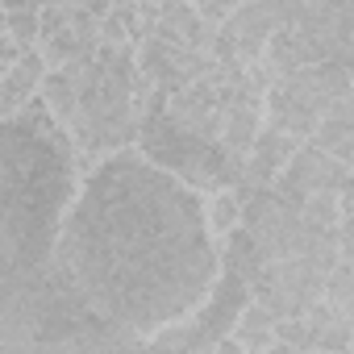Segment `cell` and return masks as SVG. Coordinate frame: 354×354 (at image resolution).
Returning <instances> with one entry per match:
<instances>
[{
    "label": "cell",
    "mask_w": 354,
    "mask_h": 354,
    "mask_svg": "<svg viewBox=\"0 0 354 354\" xmlns=\"http://www.w3.org/2000/svg\"><path fill=\"white\" fill-rule=\"evenodd\" d=\"M279 30H283V0H250V5L234 9V17L225 21L221 34L230 38L238 63L250 67V63L267 59V46Z\"/></svg>",
    "instance_id": "cell-6"
},
{
    "label": "cell",
    "mask_w": 354,
    "mask_h": 354,
    "mask_svg": "<svg viewBox=\"0 0 354 354\" xmlns=\"http://www.w3.org/2000/svg\"><path fill=\"white\" fill-rule=\"evenodd\" d=\"M275 196H283L288 205H304L308 196H354V171L337 158H329L325 150H317L313 142H304L296 150V158L288 162V171L279 175Z\"/></svg>",
    "instance_id": "cell-4"
},
{
    "label": "cell",
    "mask_w": 354,
    "mask_h": 354,
    "mask_svg": "<svg viewBox=\"0 0 354 354\" xmlns=\"http://www.w3.org/2000/svg\"><path fill=\"white\" fill-rule=\"evenodd\" d=\"M234 346H242L246 354H267L275 342H279V321L259 304V300H250L246 308H242V317L234 321Z\"/></svg>",
    "instance_id": "cell-11"
},
{
    "label": "cell",
    "mask_w": 354,
    "mask_h": 354,
    "mask_svg": "<svg viewBox=\"0 0 354 354\" xmlns=\"http://www.w3.org/2000/svg\"><path fill=\"white\" fill-rule=\"evenodd\" d=\"M100 21L104 17L92 9V0H88V5H46L42 9L38 50L46 55L50 71L96 55L100 50Z\"/></svg>",
    "instance_id": "cell-3"
},
{
    "label": "cell",
    "mask_w": 354,
    "mask_h": 354,
    "mask_svg": "<svg viewBox=\"0 0 354 354\" xmlns=\"http://www.w3.org/2000/svg\"><path fill=\"white\" fill-rule=\"evenodd\" d=\"M325 300L333 304V313L342 321L354 325V263H337L325 279Z\"/></svg>",
    "instance_id": "cell-13"
},
{
    "label": "cell",
    "mask_w": 354,
    "mask_h": 354,
    "mask_svg": "<svg viewBox=\"0 0 354 354\" xmlns=\"http://www.w3.org/2000/svg\"><path fill=\"white\" fill-rule=\"evenodd\" d=\"M333 238H337V254H342V263H354V217H342L337 230H333Z\"/></svg>",
    "instance_id": "cell-16"
},
{
    "label": "cell",
    "mask_w": 354,
    "mask_h": 354,
    "mask_svg": "<svg viewBox=\"0 0 354 354\" xmlns=\"http://www.w3.org/2000/svg\"><path fill=\"white\" fill-rule=\"evenodd\" d=\"M138 71L146 75V84H150L154 92H162V96L171 100L175 92H184V88H192L196 80H205V75L213 71V59L201 55V50H188V46H180V42H171V38H162V34H150V38L138 46Z\"/></svg>",
    "instance_id": "cell-5"
},
{
    "label": "cell",
    "mask_w": 354,
    "mask_h": 354,
    "mask_svg": "<svg viewBox=\"0 0 354 354\" xmlns=\"http://www.w3.org/2000/svg\"><path fill=\"white\" fill-rule=\"evenodd\" d=\"M300 217H304L308 225H317V230L333 234V230H337V221H342V205H337V196H308V201L300 205Z\"/></svg>",
    "instance_id": "cell-14"
},
{
    "label": "cell",
    "mask_w": 354,
    "mask_h": 354,
    "mask_svg": "<svg viewBox=\"0 0 354 354\" xmlns=\"http://www.w3.org/2000/svg\"><path fill=\"white\" fill-rule=\"evenodd\" d=\"M133 150L142 158H150L158 171H167L171 180H180L192 192H201V196H213V192H225V188H242V167L221 146L201 142L196 133L175 125L167 117V96H158L150 104Z\"/></svg>",
    "instance_id": "cell-2"
},
{
    "label": "cell",
    "mask_w": 354,
    "mask_h": 354,
    "mask_svg": "<svg viewBox=\"0 0 354 354\" xmlns=\"http://www.w3.org/2000/svg\"><path fill=\"white\" fill-rule=\"evenodd\" d=\"M313 146L354 171V96L342 100L337 109H329V113L321 117V125H317V133H313Z\"/></svg>",
    "instance_id": "cell-10"
},
{
    "label": "cell",
    "mask_w": 354,
    "mask_h": 354,
    "mask_svg": "<svg viewBox=\"0 0 354 354\" xmlns=\"http://www.w3.org/2000/svg\"><path fill=\"white\" fill-rule=\"evenodd\" d=\"M279 342L292 346V350H304V354L317 350V333H313V325H308L304 317H288V321H279Z\"/></svg>",
    "instance_id": "cell-15"
},
{
    "label": "cell",
    "mask_w": 354,
    "mask_h": 354,
    "mask_svg": "<svg viewBox=\"0 0 354 354\" xmlns=\"http://www.w3.org/2000/svg\"><path fill=\"white\" fill-rule=\"evenodd\" d=\"M46 75H50V63H46L42 50H30L17 67L0 71V113H5V121L17 117V113H26L42 96Z\"/></svg>",
    "instance_id": "cell-8"
},
{
    "label": "cell",
    "mask_w": 354,
    "mask_h": 354,
    "mask_svg": "<svg viewBox=\"0 0 354 354\" xmlns=\"http://www.w3.org/2000/svg\"><path fill=\"white\" fill-rule=\"evenodd\" d=\"M296 150H300L296 138L263 125V133H259V142H254V150L246 158V171H242V188H263V192L275 188L279 175L288 171V162L296 158Z\"/></svg>",
    "instance_id": "cell-7"
},
{
    "label": "cell",
    "mask_w": 354,
    "mask_h": 354,
    "mask_svg": "<svg viewBox=\"0 0 354 354\" xmlns=\"http://www.w3.org/2000/svg\"><path fill=\"white\" fill-rule=\"evenodd\" d=\"M154 34H162V38H171V42H180V46L201 50V55H209V59H213V42H217V34H221V30L205 26V21H201V13H196V5H180V0H167V5L158 9V30H154Z\"/></svg>",
    "instance_id": "cell-9"
},
{
    "label": "cell",
    "mask_w": 354,
    "mask_h": 354,
    "mask_svg": "<svg viewBox=\"0 0 354 354\" xmlns=\"http://www.w3.org/2000/svg\"><path fill=\"white\" fill-rule=\"evenodd\" d=\"M55 267L96 317L146 342L196 317L225 271L205 225V196L138 150L100 162L84 180Z\"/></svg>",
    "instance_id": "cell-1"
},
{
    "label": "cell",
    "mask_w": 354,
    "mask_h": 354,
    "mask_svg": "<svg viewBox=\"0 0 354 354\" xmlns=\"http://www.w3.org/2000/svg\"><path fill=\"white\" fill-rule=\"evenodd\" d=\"M242 221H246V201H242L238 188L205 196V225H209V234H213L217 246H225L234 234H242Z\"/></svg>",
    "instance_id": "cell-12"
},
{
    "label": "cell",
    "mask_w": 354,
    "mask_h": 354,
    "mask_svg": "<svg viewBox=\"0 0 354 354\" xmlns=\"http://www.w3.org/2000/svg\"><path fill=\"white\" fill-rule=\"evenodd\" d=\"M346 75H350V84H354V17H350V30H346V42H342V50H337V59H333Z\"/></svg>",
    "instance_id": "cell-17"
},
{
    "label": "cell",
    "mask_w": 354,
    "mask_h": 354,
    "mask_svg": "<svg viewBox=\"0 0 354 354\" xmlns=\"http://www.w3.org/2000/svg\"><path fill=\"white\" fill-rule=\"evenodd\" d=\"M221 354H246L242 346H234V337H225V346H221Z\"/></svg>",
    "instance_id": "cell-19"
},
{
    "label": "cell",
    "mask_w": 354,
    "mask_h": 354,
    "mask_svg": "<svg viewBox=\"0 0 354 354\" xmlns=\"http://www.w3.org/2000/svg\"><path fill=\"white\" fill-rule=\"evenodd\" d=\"M267 354H304V350H292V346H283V342H275V346H271Z\"/></svg>",
    "instance_id": "cell-18"
}]
</instances>
